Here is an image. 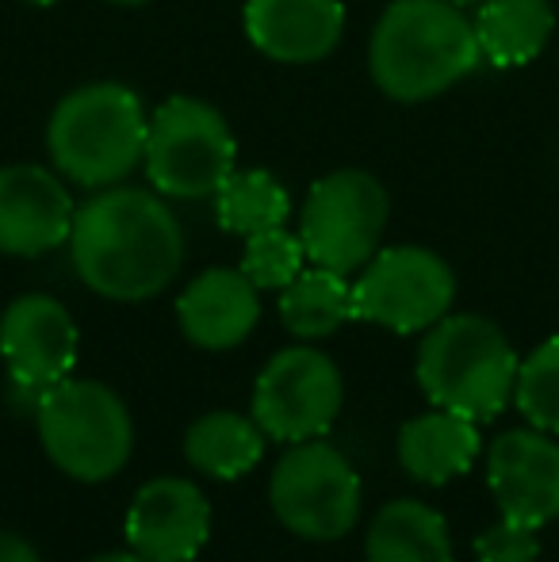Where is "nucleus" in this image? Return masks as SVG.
Returning <instances> with one entry per match:
<instances>
[{
	"label": "nucleus",
	"mask_w": 559,
	"mask_h": 562,
	"mask_svg": "<svg viewBox=\"0 0 559 562\" xmlns=\"http://www.w3.org/2000/svg\"><path fill=\"white\" fill-rule=\"evenodd\" d=\"M291 215V195L272 172L234 169L215 192V218L226 234L254 237L261 229H277Z\"/></svg>",
	"instance_id": "22"
},
{
	"label": "nucleus",
	"mask_w": 559,
	"mask_h": 562,
	"mask_svg": "<svg viewBox=\"0 0 559 562\" xmlns=\"http://www.w3.org/2000/svg\"><path fill=\"white\" fill-rule=\"evenodd\" d=\"M280 318L288 334L299 340L329 337L345 326L353 314V283L349 276L329 272V268H303L288 288L280 291Z\"/></svg>",
	"instance_id": "21"
},
{
	"label": "nucleus",
	"mask_w": 559,
	"mask_h": 562,
	"mask_svg": "<svg viewBox=\"0 0 559 562\" xmlns=\"http://www.w3.org/2000/svg\"><path fill=\"white\" fill-rule=\"evenodd\" d=\"M69 257L81 283L100 299L142 303L180 276L185 229L161 192L112 184L77 207Z\"/></svg>",
	"instance_id": "1"
},
{
	"label": "nucleus",
	"mask_w": 559,
	"mask_h": 562,
	"mask_svg": "<svg viewBox=\"0 0 559 562\" xmlns=\"http://www.w3.org/2000/svg\"><path fill=\"white\" fill-rule=\"evenodd\" d=\"M479 456V429L471 417L452 409H429L399 429V463L425 486H445L471 471Z\"/></svg>",
	"instance_id": "17"
},
{
	"label": "nucleus",
	"mask_w": 559,
	"mask_h": 562,
	"mask_svg": "<svg viewBox=\"0 0 559 562\" xmlns=\"http://www.w3.org/2000/svg\"><path fill=\"white\" fill-rule=\"evenodd\" d=\"M149 115L138 92L115 81L66 92L46 123V154L54 169L81 188H112L142 165Z\"/></svg>",
	"instance_id": "3"
},
{
	"label": "nucleus",
	"mask_w": 559,
	"mask_h": 562,
	"mask_svg": "<svg viewBox=\"0 0 559 562\" xmlns=\"http://www.w3.org/2000/svg\"><path fill=\"white\" fill-rule=\"evenodd\" d=\"M483 61L476 23L448 0H395L383 8L368 43V69L383 97L422 104Z\"/></svg>",
	"instance_id": "2"
},
{
	"label": "nucleus",
	"mask_w": 559,
	"mask_h": 562,
	"mask_svg": "<svg viewBox=\"0 0 559 562\" xmlns=\"http://www.w3.org/2000/svg\"><path fill=\"white\" fill-rule=\"evenodd\" d=\"M0 360L20 394L38 406L51 386L69 379L77 363V326L51 295H20L0 314Z\"/></svg>",
	"instance_id": "11"
},
{
	"label": "nucleus",
	"mask_w": 559,
	"mask_h": 562,
	"mask_svg": "<svg viewBox=\"0 0 559 562\" xmlns=\"http://www.w3.org/2000/svg\"><path fill=\"white\" fill-rule=\"evenodd\" d=\"M23 4H35V8H54L58 0H23Z\"/></svg>",
	"instance_id": "29"
},
{
	"label": "nucleus",
	"mask_w": 559,
	"mask_h": 562,
	"mask_svg": "<svg viewBox=\"0 0 559 562\" xmlns=\"http://www.w3.org/2000/svg\"><path fill=\"white\" fill-rule=\"evenodd\" d=\"M476 38L483 61L499 69L529 66L556 31L548 0H483L476 12Z\"/></svg>",
	"instance_id": "19"
},
{
	"label": "nucleus",
	"mask_w": 559,
	"mask_h": 562,
	"mask_svg": "<svg viewBox=\"0 0 559 562\" xmlns=\"http://www.w3.org/2000/svg\"><path fill=\"white\" fill-rule=\"evenodd\" d=\"M89 562H149V559L138 555V551H108V555H97Z\"/></svg>",
	"instance_id": "27"
},
{
	"label": "nucleus",
	"mask_w": 559,
	"mask_h": 562,
	"mask_svg": "<svg viewBox=\"0 0 559 562\" xmlns=\"http://www.w3.org/2000/svg\"><path fill=\"white\" fill-rule=\"evenodd\" d=\"M0 562H43V559H38V551L23 536L0 532Z\"/></svg>",
	"instance_id": "26"
},
{
	"label": "nucleus",
	"mask_w": 559,
	"mask_h": 562,
	"mask_svg": "<svg viewBox=\"0 0 559 562\" xmlns=\"http://www.w3.org/2000/svg\"><path fill=\"white\" fill-rule=\"evenodd\" d=\"M514 345L491 318L479 314H445L425 329L418 348V383L425 398L471 422H491L514 402L517 386Z\"/></svg>",
	"instance_id": "4"
},
{
	"label": "nucleus",
	"mask_w": 559,
	"mask_h": 562,
	"mask_svg": "<svg viewBox=\"0 0 559 562\" xmlns=\"http://www.w3.org/2000/svg\"><path fill=\"white\" fill-rule=\"evenodd\" d=\"M452 268L422 245L380 249L353 283V314L395 334H425L452 311Z\"/></svg>",
	"instance_id": "9"
},
{
	"label": "nucleus",
	"mask_w": 559,
	"mask_h": 562,
	"mask_svg": "<svg viewBox=\"0 0 559 562\" xmlns=\"http://www.w3.org/2000/svg\"><path fill=\"white\" fill-rule=\"evenodd\" d=\"M537 555H540L537 528L510 517H502L499 525H491L476 540L479 562H537Z\"/></svg>",
	"instance_id": "25"
},
{
	"label": "nucleus",
	"mask_w": 559,
	"mask_h": 562,
	"mask_svg": "<svg viewBox=\"0 0 559 562\" xmlns=\"http://www.w3.org/2000/svg\"><path fill=\"white\" fill-rule=\"evenodd\" d=\"M448 4H456V8H463V4H483V0H448Z\"/></svg>",
	"instance_id": "30"
},
{
	"label": "nucleus",
	"mask_w": 559,
	"mask_h": 562,
	"mask_svg": "<svg viewBox=\"0 0 559 562\" xmlns=\"http://www.w3.org/2000/svg\"><path fill=\"white\" fill-rule=\"evenodd\" d=\"M180 334L195 348H238L261 322V295L242 268H208L177 299Z\"/></svg>",
	"instance_id": "15"
},
{
	"label": "nucleus",
	"mask_w": 559,
	"mask_h": 562,
	"mask_svg": "<svg viewBox=\"0 0 559 562\" xmlns=\"http://www.w3.org/2000/svg\"><path fill=\"white\" fill-rule=\"evenodd\" d=\"M487 486L502 517L548 525L559 517V445L552 432L510 429L487 451Z\"/></svg>",
	"instance_id": "13"
},
{
	"label": "nucleus",
	"mask_w": 559,
	"mask_h": 562,
	"mask_svg": "<svg viewBox=\"0 0 559 562\" xmlns=\"http://www.w3.org/2000/svg\"><path fill=\"white\" fill-rule=\"evenodd\" d=\"M35 422L51 463L77 482H108L135 448L127 406L97 379H62L38 398Z\"/></svg>",
	"instance_id": "5"
},
{
	"label": "nucleus",
	"mask_w": 559,
	"mask_h": 562,
	"mask_svg": "<svg viewBox=\"0 0 559 562\" xmlns=\"http://www.w3.org/2000/svg\"><path fill=\"white\" fill-rule=\"evenodd\" d=\"M211 536V505L188 479H154L127 509V543L149 562H192Z\"/></svg>",
	"instance_id": "14"
},
{
	"label": "nucleus",
	"mask_w": 559,
	"mask_h": 562,
	"mask_svg": "<svg viewBox=\"0 0 559 562\" xmlns=\"http://www.w3.org/2000/svg\"><path fill=\"white\" fill-rule=\"evenodd\" d=\"M368 562H456L448 525L437 509L414 497L388 502L368 525Z\"/></svg>",
	"instance_id": "18"
},
{
	"label": "nucleus",
	"mask_w": 559,
	"mask_h": 562,
	"mask_svg": "<svg viewBox=\"0 0 559 562\" xmlns=\"http://www.w3.org/2000/svg\"><path fill=\"white\" fill-rule=\"evenodd\" d=\"M238 161V142L219 108L200 97H169L149 115L146 169L154 192L169 200H208L226 184Z\"/></svg>",
	"instance_id": "6"
},
{
	"label": "nucleus",
	"mask_w": 559,
	"mask_h": 562,
	"mask_svg": "<svg viewBox=\"0 0 559 562\" xmlns=\"http://www.w3.org/2000/svg\"><path fill=\"white\" fill-rule=\"evenodd\" d=\"M342 414V371L318 348H283L265 363L254 386V422L265 437L299 445L334 429Z\"/></svg>",
	"instance_id": "10"
},
{
	"label": "nucleus",
	"mask_w": 559,
	"mask_h": 562,
	"mask_svg": "<svg viewBox=\"0 0 559 562\" xmlns=\"http://www.w3.org/2000/svg\"><path fill=\"white\" fill-rule=\"evenodd\" d=\"M303 241L299 234H288L283 226L261 229V234L246 237V252H242V272L254 280L257 291H283L299 272H303Z\"/></svg>",
	"instance_id": "24"
},
{
	"label": "nucleus",
	"mask_w": 559,
	"mask_h": 562,
	"mask_svg": "<svg viewBox=\"0 0 559 562\" xmlns=\"http://www.w3.org/2000/svg\"><path fill=\"white\" fill-rule=\"evenodd\" d=\"M269 502L299 540H342L360 520V479L326 440H299L272 467Z\"/></svg>",
	"instance_id": "8"
},
{
	"label": "nucleus",
	"mask_w": 559,
	"mask_h": 562,
	"mask_svg": "<svg viewBox=\"0 0 559 562\" xmlns=\"http://www.w3.org/2000/svg\"><path fill=\"white\" fill-rule=\"evenodd\" d=\"M388 188L365 169L326 172L306 192L299 215V241L311 265L353 276L380 252L388 229Z\"/></svg>",
	"instance_id": "7"
},
{
	"label": "nucleus",
	"mask_w": 559,
	"mask_h": 562,
	"mask_svg": "<svg viewBox=\"0 0 559 562\" xmlns=\"http://www.w3.org/2000/svg\"><path fill=\"white\" fill-rule=\"evenodd\" d=\"M514 402L533 429L559 437V337H548L522 360Z\"/></svg>",
	"instance_id": "23"
},
{
	"label": "nucleus",
	"mask_w": 559,
	"mask_h": 562,
	"mask_svg": "<svg viewBox=\"0 0 559 562\" xmlns=\"http://www.w3.org/2000/svg\"><path fill=\"white\" fill-rule=\"evenodd\" d=\"M108 4H120V8H142V4H149V0H108Z\"/></svg>",
	"instance_id": "28"
},
{
	"label": "nucleus",
	"mask_w": 559,
	"mask_h": 562,
	"mask_svg": "<svg viewBox=\"0 0 559 562\" xmlns=\"http://www.w3.org/2000/svg\"><path fill=\"white\" fill-rule=\"evenodd\" d=\"M246 35L265 58L311 66L345 35L342 0H246Z\"/></svg>",
	"instance_id": "16"
},
{
	"label": "nucleus",
	"mask_w": 559,
	"mask_h": 562,
	"mask_svg": "<svg viewBox=\"0 0 559 562\" xmlns=\"http://www.w3.org/2000/svg\"><path fill=\"white\" fill-rule=\"evenodd\" d=\"M185 456L195 471L211 474V479H223V482L242 479V474L261 463L265 429L242 414L215 409V414H203L188 425Z\"/></svg>",
	"instance_id": "20"
},
{
	"label": "nucleus",
	"mask_w": 559,
	"mask_h": 562,
	"mask_svg": "<svg viewBox=\"0 0 559 562\" xmlns=\"http://www.w3.org/2000/svg\"><path fill=\"white\" fill-rule=\"evenodd\" d=\"M77 203L58 169L43 165H4L0 169V252L43 257L69 245Z\"/></svg>",
	"instance_id": "12"
}]
</instances>
